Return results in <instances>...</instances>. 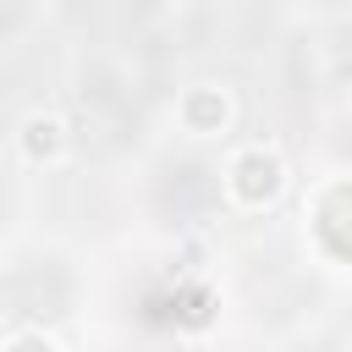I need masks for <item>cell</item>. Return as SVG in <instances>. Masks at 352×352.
Instances as JSON below:
<instances>
[{
	"mask_svg": "<svg viewBox=\"0 0 352 352\" xmlns=\"http://www.w3.org/2000/svg\"><path fill=\"white\" fill-rule=\"evenodd\" d=\"M226 187H231V198L242 209H264V204H275L286 192V160L275 148H242L231 160V170H226Z\"/></svg>",
	"mask_w": 352,
	"mask_h": 352,
	"instance_id": "obj_1",
	"label": "cell"
},
{
	"mask_svg": "<svg viewBox=\"0 0 352 352\" xmlns=\"http://www.w3.org/2000/svg\"><path fill=\"white\" fill-rule=\"evenodd\" d=\"M176 121H182L192 138H214V132L231 121V99H226L220 88H209V82H204V88H187L182 104H176Z\"/></svg>",
	"mask_w": 352,
	"mask_h": 352,
	"instance_id": "obj_2",
	"label": "cell"
},
{
	"mask_svg": "<svg viewBox=\"0 0 352 352\" xmlns=\"http://www.w3.org/2000/svg\"><path fill=\"white\" fill-rule=\"evenodd\" d=\"M22 154L33 160V165H55L60 154H66V126H60V116H28L22 121Z\"/></svg>",
	"mask_w": 352,
	"mask_h": 352,
	"instance_id": "obj_3",
	"label": "cell"
},
{
	"mask_svg": "<svg viewBox=\"0 0 352 352\" xmlns=\"http://www.w3.org/2000/svg\"><path fill=\"white\" fill-rule=\"evenodd\" d=\"M6 352H55V341H50L44 330H16V336L6 341Z\"/></svg>",
	"mask_w": 352,
	"mask_h": 352,
	"instance_id": "obj_4",
	"label": "cell"
}]
</instances>
